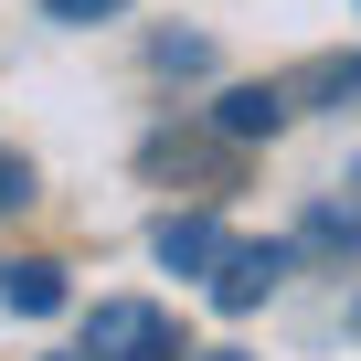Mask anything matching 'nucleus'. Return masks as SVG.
<instances>
[{
  "mask_svg": "<svg viewBox=\"0 0 361 361\" xmlns=\"http://www.w3.org/2000/svg\"><path fill=\"white\" fill-rule=\"evenodd\" d=\"M85 361H192V340L149 298H96L85 308Z\"/></svg>",
  "mask_w": 361,
  "mask_h": 361,
  "instance_id": "1",
  "label": "nucleus"
},
{
  "mask_svg": "<svg viewBox=\"0 0 361 361\" xmlns=\"http://www.w3.org/2000/svg\"><path fill=\"white\" fill-rule=\"evenodd\" d=\"M287 266H298V245H245V234H224V255H213V308L224 319H245V308H266L276 287H287Z\"/></svg>",
  "mask_w": 361,
  "mask_h": 361,
  "instance_id": "2",
  "label": "nucleus"
},
{
  "mask_svg": "<svg viewBox=\"0 0 361 361\" xmlns=\"http://www.w3.org/2000/svg\"><path fill=\"white\" fill-rule=\"evenodd\" d=\"M149 255H159L170 276H213V255H224V213H159V224H149Z\"/></svg>",
  "mask_w": 361,
  "mask_h": 361,
  "instance_id": "3",
  "label": "nucleus"
},
{
  "mask_svg": "<svg viewBox=\"0 0 361 361\" xmlns=\"http://www.w3.org/2000/svg\"><path fill=\"white\" fill-rule=\"evenodd\" d=\"M298 106H287V85H224L213 96V138H234V149H255V138H276Z\"/></svg>",
  "mask_w": 361,
  "mask_h": 361,
  "instance_id": "4",
  "label": "nucleus"
},
{
  "mask_svg": "<svg viewBox=\"0 0 361 361\" xmlns=\"http://www.w3.org/2000/svg\"><path fill=\"white\" fill-rule=\"evenodd\" d=\"M0 308H11V319H54L64 308V266L54 255H11V266H0Z\"/></svg>",
  "mask_w": 361,
  "mask_h": 361,
  "instance_id": "5",
  "label": "nucleus"
},
{
  "mask_svg": "<svg viewBox=\"0 0 361 361\" xmlns=\"http://www.w3.org/2000/svg\"><path fill=\"white\" fill-rule=\"evenodd\" d=\"M298 255H329V266H350V255H361V202H350V213H340V202H319V213L298 224Z\"/></svg>",
  "mask_w": 361,
  "mask_h": 361,
  "instance_id": "6",
  "label": "nucleus"
},
{
  "mask_svg": "<svg viewBox=\"0 0 361 361\" xmlns=\"http://www.w3.org/2000/svg\"><path fill=\"white\" fill-rule=\"evenodd\" d=\"M149 64H159V75H213V43H202V32H159Z\"/></svg>",
  "mask_w": 361,
  "mask_h": 361,
  "instance_id": "7",
  "label": "nucleus"
},
{
  "mask_svg": "<svg viewBox=\"0 0 361 361\" xmlns=\"http://www.w3.org/2000/svg\"><path fill=\"white\" fill-rule=\"evenodd\" d=\"M128 0H43V22H64V32H85V22H117Z\"/></svg>",
  "mask_w": 361,
  "mask_h": 361,
  "instance_id": "8",
  "label": "nucleus"
},
{
  "mask_svg": "<svg viewBox=\"0 0 361 361\" xmlns=\"http://www.w3.org/2000/svg\"><path fill=\"white\" fill-rule=\"evenodd\" d=\"M22 202H32V159H22V149H0V213H22Z\"/></svg>",
  "mask_w": 361,
  "mask_h": 361,
  "instance_id": "9",
  "label": "nucleus"
},
{
  "mask_svg": "<svg viewBox=\"0 0 361 361\" xmlns=\"http://www.w3.org/2000/svg\"><path fill=\"white\" fill-rule=\"evenodd\" d=\"M192 361H245V350H192Z\"/></svg>",
  "mask_w": 361,
  "mask_h": 361,
  "instance_id": "10",
  "label": "nucleus"
},
{
  "mask_svg": "<svg viewBox=\"0 0 361 361\" xmlns=\"http://www.w3.org/2000/svg\"><path fill=\"white\" fill-rule=\"evenodd\" d=\"M350 329H361V298H350Z\"/></svg>",
  "mask_w": 361,
  "mask_h": 361,
  "instance_id": "11",
  "label": "nucleus"
},
{
  "mask_svg": "<svg viewBox=\"0 0 361 361\" xmlns=\"http://www.w3.org/2000/svg\"><path fill=\"white\" fill-rule=\"evenodd\" d=\"M75 361H85V350H75Z\"/></svg>",
  "mask_w": 361,
  "mask_h": 361,
  "instance_id": "12",
  "label": "nucleus"
}]
</instances>
